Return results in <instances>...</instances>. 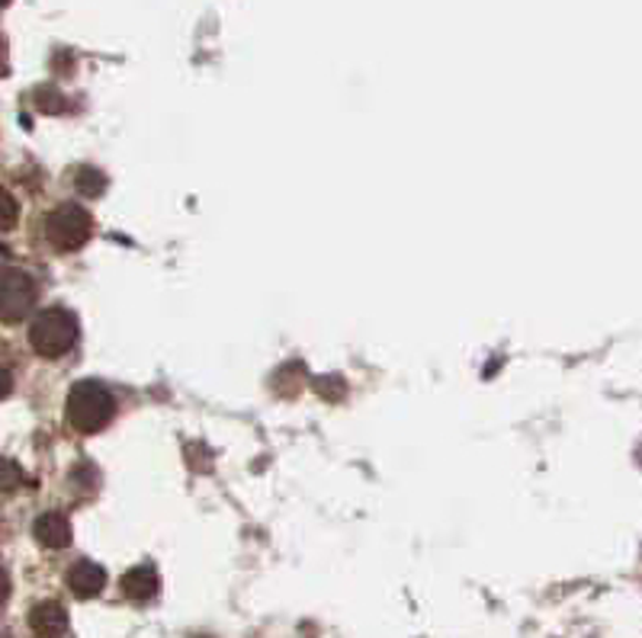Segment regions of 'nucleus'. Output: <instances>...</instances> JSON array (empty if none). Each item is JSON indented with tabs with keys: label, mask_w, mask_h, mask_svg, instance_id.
<instances>
[{
	"label": "nucleus",
	"mask_w": 642,
	"mask_h": 638,
	"mask_svg": "<svg viewBox=\"0 0 642 638\" xmlns=\"http://www.w3.org/2000/svg\"><path fill=\"white\" fill-rule=\"evenodd\" d=\"M116 414V398L103 382H77L69 395V424L77 434H97Z\"/></svg>",
	"instance_id": "f257e3e1"
},
{
	"label": "nucleus",
	"mask_w": 642,
	"mask_h": 638,
	"mask_svg": "<svg viewBox=\"0 0 642 638\" xmlns=\"http://www.w3.org/2000/svg\"><path fill=\"white\" fill-rule=\"evenodd\" d=\"M77 334H81V325L65 308H45L30 325V343H33L35 353L45 357V360L65 357L77 343Z\"/></svg>",
	"instance_id": "f03ea898"
},
{
	"label": "nucleus",
	"mask_w": 642,
	"mask_h": 638,
	"mask_svg": "<svg viewBox=\"0 0 642 638\" xmlns=\"http://www.w3.org/2000/svg\"><path fill=\"white\" fill-rule=\"evenodd\" d=\"M94 235V219L84 205L77 202H65L59 205L55 212H49L45 219V237L55 251L71 254V251H81Z\"/></svg>",
	"instance_id": "7ed1b4c3"
},
{
	"label": "nucleus",
	"mask_w": 642,
	"mask_h": 638,
	"mask_svg": "<svg viewBox=\"0 0 642 638\" xmlns=\"http://www.w3.org/2000/svg\"><path fill=\"white\" fill-rule=\"evenodd\" d=\"M35 305V283L23 269H3L0 273V321L20 325Z\"/></svg>",
	"instance_id": "20e7f679"
},
{
	"label": "nucleus",
	"mask_w": 642,
	"mask_h": 638,
	"mask_svg": "<svg viewBox=\"0 0 642 638\" xmlns=\"http://www.w3.org/2000/svg\"><path fill=\"white\" fill-rule=\"evenodd\" d=\"M30 629L35 638H65L69 632V613L55 600H42L30 609Z\"/></svg>",
	"instance_id": "39448f33"
},
{
	"label": "nucleus",
	"mask_w": 642,
	"mask_h": 638,
	"mask_svg": "<svg viewBox=\"0 0 642 638\" xmlns=\"http://www.w3.org/2000/svg\"><path fill=\"white\" fill-rule=\"evenodd\" d=\"M33 536L35 542L45 545V549H69L74 533H71V523L65 513L49 510V513H42V517L33 523Z\"/></svg>",
	"instance_id": "423d86ee"
},
{
	"label": "nucleus",
	"mask_w": 642,
	"mask_h": 638,
	"mask_svg": "<svg viewBox=\"0 0 642 638\" xmlns=\"http://www.w3.org/2000/svg\"><path fill=\"white\" fill-rule=\"evenodd\" d=\"M69 587L74 597H81V600H91V597H97L103 587H106V572H103L97 562H77L74 568L69 572Z\"/></svg>",
	"instance_id": "0eeeda50"
},
{
	"label": "nucleus",
	"mask_w": 642,
	"mask_h": 638,
	"mask_svg": "<svg viewBox=\"0 0 642 638\" xmlns=\"http://www.w3.org/2000/svg\"><path fill=\"white\" fill-rule=\"evenodd\" d=\"M123 591H126V597H133L138 604H145V600H151V597L161 591V577H158V572H155L151 565H138L133 572H126V577H123Z\"/></svg>",
	"instance_id": "6e6552de"
},
{
	"label": "nucleus",
	"mask_w": 642,
	"mask_h": 638,
	"mask_svg": "<svg viewBox=\"0 0 642 638\" xmlns=\"http://www.w3.org/2000/svg\"><path fill=\"white\" fill-rule=\"evenodd\" d=\"M74 190H77L81 196H87V200H97V196H103V190H106V177H103V170L77 168V173H74Z\"/></svg>",
	"instance_id": "1a4fd4ad"
},
{
	"label": "nucleus",
	"mask_w": 642,
	"mask_h": 638,
	"mask_svg": "<svg viewBox=\"0 0 642 638\" xmlns=\"http://www.w3.org/2000/svg\"><path fill=\"white\" fill-rule=\"evenodd\" d=\"M33 103L42 109V113H65L69 109V103L62 97V91H55V87H39L33 94Z\"/></svg>",
	"instance_id": "9d476101"
},
{
	"label": "nucleus",
	"mask_w": 642,
	"mask_h": 638,
	"mask_svg": "<svg viewBox=\"0 0 642 638\" xmlns=\"http://www.w3.org/2000/svg\"><path fill=\"white\" fill-rule=\"evenodd\" d=\"M23 485H27L23 469H20L13 459H0V491L10 495V491H17V488H23Z\"/></svg>",
	"instance_id": "9b49d317"
},
{
	"label": "nucleus",
	"mask_w": 642,
	"mask_h": 638,
	"mask_svg": "<svg viewBox=\"0 0 642 638\" xmlns=\"http://www.w3.org/2000/svg\"><path fill=\"white\" fill-rule=\"evenodd\" d=\"M17 219H20V205L10 193L0 190V232H10L17 225Z\"/></svg>",
	"instance_id": "f8f14e48"
},
{
	"label": "nucleus",
	"mask_w": 642,
	"mask_h": 638,
	"mask_svg": "<svg viewBox=\"0 0 642 638\" xmlns=\"http://www.w3.org/2000/svg\"><path fill=\"white\" fill-rule=\"evenodd\" d=\"M315 389H318L322 398H328V402H338L340 395H344V382H340L338 375H331V379H315Z\"/></svg>",
	"instance_id": "ddd939ff"
},
{
	"label": "nucleus",
	"mask_w": 642,
	"mask_h": 638,
	"mask_svg": "<svg viewBox=\"0 0 642 638\" xmlns=\"http://www.w3.org/2000/svg\"><path fill=\"white\" fill-rule=\"evenodd\" d=\"M10 392H13V375L0 366V398H7Z\"/></svg>",
	"instance_id": "4468645a"
},
{
	"label": "nucleus",
	"mask_w": 642,
	"mask_h": 638,
	"mask_svg": "<svg viewBox=\"0 0 642 638\" xmlns=\"http://www.w3.org/2000/svg\"><path fill=\"white\" fill-rule=\"evenodd\" d=\"M7 597H10V574L0 568V606L7 604Z\"/></svg>",
	"instance_id": "2eb2a0df"
},
{
	"label": "nucleus",
	"mask_w": 642,
	"mask_h": 638,
	"mask_svg": "<svg viewBox=\"0 0 642 638\" xmlns=\"http://www.w3.org/2000/svg\"><path fill=\"white\" fill-rule=\"evenodd\" d=\"M0 74H7V49H3V42H0Z\"/></svg>",
	"instance_id": "dca6fc26"
},
{
	"label": "nucleus",
	"mask_w": 642,
	"mask_h": 638,
	"mask_svg": "<svg viewBox=\"0 0 642 638\" xmlns=\"http://www.w3.org/2000/svg\"><path fill=\"white\" fill-rule=\"evenodd\" d=\"M7 3H10V0H0V7H7Z\"/></svg>",
	"instance_id": "f3484780"
},
{
	"label": "nucleus",
	"mask_w": 642,
	"mask_h": 638,
	"mask_svg": "<svg viewBox=\"0 0 642 638\" xmlns=\"http://www.w3.org/2000/svg\"><path fill=\"white\" fill-rule=\"evenodd\" d=\"M0 638H10V636H7V632H0Z\"/></svg>",
	"instance_id": "a211bd4d"
}]
</instances>
